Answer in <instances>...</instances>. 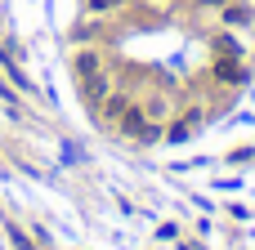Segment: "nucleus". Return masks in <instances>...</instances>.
<instances>
[{
    "instance_id": "obj_1",
    "label": "nucleus",
    "mask_w": 255,
    "mask_h": 250,
    "mask_svg": "<svg viewBox=\"0 0 255 250\" xmlns=\"http://www.w3.org/2000/svg\"><path fill=\"white\" fill-rule=\"evenodd\" d=\"M211 76H215L220 85H242V81L251 76V67H247V58H242V54H215Z\"/></svg>"
},
{
    "instance_id": "obj_2",
    "label": "nucleus",
    "mask_w": 255,
    "mask_h": 250,
    "mask_svg": "<svg viewBox=\"0 0 255 250\" xmlns=\"http://www.w3.org/2000/svg\"><path fill=\"white\" fill-rule=\"evenodd\" d=\"M202 121H206V116H202L197 107H188L184 116H175V121H170V125L161 130V139H166V143H188V139H193V134L202 130Z\"/></svg>"
},
{
    "instance_id": "obj_3",
    "label": "nucleus",
    "mask_w": 255,
    "mask_h": 250,
    "mask_svg": "<svg viewBox=\"0 0 255 250\" xmlns=\"http://www.w3.org/2000/svg\"><path fill=\"white\" fill-rule=\"evenodd\" d=\"M220 22H224L229 31H242V27H251V22H255V9L247 4V0H229V4L220 9Z\"/></svg>"
},
{
    "instance_id": "obj_4",
    "label": "nucleus",
    "mask_w": 255,
    "mask_h": 250,
    "mask_svg": "<svg viewBox=\"0 0 255 250\" xmlns=\"http://www.w3.org/2000/svg\"><path fill=\"white\" fill-rule=\"evenodd\" d=\"M126 107H130V94H117V89H112V94H108V98L99 103V112H103V121H112V125L121 121V112H126Z\"/></svg>"
},
{
    "instance_id": "obj_5",
    "label": "nucleus",
    "mask_w": 255,
    "mask_h": 250,
    "mask_svg": "<svg viewBox=\"0 0 255 250\" xmlns=\"http://www.w3.org/2000/svg\"><path fill=\"white\" fill-rule=\"evenodd\" d=\"M126 4H130V0H85V13H94V18L103 13V18H108V13H117V9H126Z\"/></svg>"
},
{
    "instance_id": "obj_6",
    "label": "nucleus",
    "mask_w": 255,
    "mask_h": 250,
    "mask_svg": "<svg viewBox=\"0 0 255 250\" xmlns=\"http://www.w3.org/2000/svg\"><path fill=\"white\" fill-rule=\"evenodd\" d=\"M9 237H13V246H18V250H36L27 237H22V233H18V228H9Z\"/></svg>"
},
{
    "instance_id": "obj_7",
    "label": "nucleus",
    "mask_w": 255,
    "mask_h": 250,
    "mask_svg": "<svg viewBox=\"0 0 255 250\" xmlns=\"http://www.w3.org/2000/svg\"><path fill=\"white\" fill-rule=\"evenodd\" d=\"M193 4H197V9H215V13H220V9H224L229 0H193Z\"/></svg>"
}]
</instances>
